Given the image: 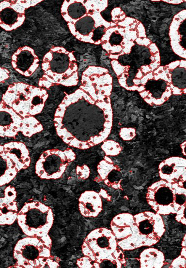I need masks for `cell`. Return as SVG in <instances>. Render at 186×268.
Segmentation results:
<instances>
[{
  "mask_svg": "<svg viewBox=\"0 0 186 268\" xmlns=\"http://www.w3.org/2000/svg\"><path fill=\"white\" fill-rule=\"evenodd\" d=\"M65 94L54 114L57 135L69 146L79 149L96 145L100 132L95 102L80 88Z\"/></svg>",
  "mask_w": 186,
  "mask_h": 268,
  "instance_id": "1",
  "label": "cell"
},
{
  "mask_svg": "<svg viewBox=\"0 0 186 268\" xmlns=\"http://www.w3.org/2000/svg\"><path fill=\"white\" fill-rule=\"evenodd\" d=\"M84 256L91 260L93 268H121L126 260L111 230L100 227L91 231L85 238L82 246Z\"/></svg>",
  "mask_w": 186,
  "mask_h": 268,
  "instance_id": "2",
  "label": "cell"
},
{
  "mask_svg": "<svg viewBox=\"0 0 186 268\" xmlns=\"http://www.w3.org/2000/svg\"><path fill=\"white\" fill-rule=\"evenodd\" d=\"M41 66L44 73L38 82L40 87H72L78 83L76 59L73 52L63 47L52 46L44 55Z\"/></svg>",
  "mask_w": 186,
  "mask_h": 268,
  "instance_id": "3",
  "label": "cell"
},
{
  "mask_svg": "<svg viewBox=\"0 0 186 268\" xmlns=\"http://www.w3.org/2000/svg\"><path fill=\"white\" fill-rule=\"evenodd\" d=\"M134 221L131 226V236L117 242L124 251H130L142 246L156 244L165 232V226L161 216L150 211L133 215Z\"/></svg>",
  "mask_w": 186,
  "mask_h": 268,
  "instance_id": "4",
  "label": "cell"
},
{
  "mask_svg": "<svg viewBox=\"0 0 186 268\" xmlns=\"http://www.w3.org/2000/svg\"><path fill=\"white\" fill-rule=\"evenodd\" d=\"M48 97L44 88L16 82L8 86L1 101L21 116L26 117L40 114Z\"/></svg>",
  "mask_w": 186,
  "mask_h": 268,
  "instance_id": "5",
  "label": "cell"
},
{
  "mask_svg": "<svg viewBox=\"0 0 186 268\" xmlns=\"http://www.w3.org/2000/svg\"><path fill=\"white\" fill-rule=\"evenodd\" d=\"M16 220L25 235L39 238L51 248L49 232L53 224L54 216L49 207L39 201L26 203L18 211Z\"/></svg>",
  "mask_w": 186,
  "mask_h": 268,
  "instance_id": "6",
  "label": "cell"
},
{
  "mask_svg": "<svg viewBox=\"0 0 186 268\" xmlns=\"http://www.w3.org/2000/svg\"><path fill=\"white\" fill-rule=\"evenodd\" d=\"M16 268H57L60 259L52 255L51 248L39 238L29 237L19 239L13 251Z\"/></svg>",
  "mask_w": 186,
  "mask_h": 268,
  "instance_id": "7",
  "label": "cell"
},
{
  "mask_svg": "<svg viewBox=\"0 0 186 268\" xmlns=\"http://www.w3.org/2000/svg\"><path fill=\"white\" fill-rule=\"evenodd\" d=\"M146 198L155 213L160 215L176 214L186 205V189L178 183L161 179L148 187Z\"/></svg>",
  "mask_w": 186,
  "mask_h": 268,
  "instance_id": "8",
  "label": "cell"
},
{
  "mask_svg": "<svg viewBox=\"0 0 186 268\" xmlns=\"http://www.w3.org/2000/svg\"><path fill=\"white\" fill-rule=\"evenodd\" d=\"M43 130L34 116L23 117L2 101L0 103V137H15L19 132L31 137Z\"/></svg>",
  "mask_w": 186,
  "mask_h": 268,
  "instance_id": "9",
  "label": "cell"
},
{
  "mask_svg": "<svg viewBox=\"0 0 186 268\" xmlns=\"http://www.w3.org/2000/svg\"><path fill=\"white\" fill-rule=\"evenodd\" d=\"M75 159V153L69 148L64 150L47 149L42 153L36 162L35 173L42 179H59L69 164Z\"/></svg>",
  "mask_w": 186,
  "mask_h": 268,
  "instance_id": "10",
  "label": "cell"
},
{
  "mask_svg": "<svg viewBox=\"0 0 186 268\" xmlns=\"http://www.w3.org/2000/svg\"><path fill=\"white\" fill-rule=\"evenodd\" d=\"M41 0H5L0 2V27L12 31L20 27L25 20L26 9Z\"/></svg>",
  "mask_w": 186,
  "mask_h": 268,
  "instance_id": "11",
  "label": "cell"
},
{
  "mask_svg": "<svg viewBox=\"0 0 186 268\" xmlns=\"http://www.w3.org/2000/svg\"><path fill=\"white\" fill-rule=\"evenodd\" d=\"M159 175L161 179L170 183H178L185 187L186 160L180 157H171L160 163Z\"/></svg>",
  "mask_w": 186,
  "mask_h": 268,
  "instance_id": "12",
  "label": "cell"
},
{
  "mask_svg": "<svg viewBox=\"0 0 186 268\" xmlns=\"http://www.w3.org/2000/svg\"><path fill=\"white\" fill-rule=\"evenodd\" d=\"M11 60L13 68L26 77L32 75L39 65V59L34 50L26 45L19 47L12 55Z\"/></svg>",
  "mask_w": 186,
  "mask_h": 268,
  "instance_id": "13",
  "label": "cell"
},
{
  "mask_svg": "<svg viewBox=\"0 0 186 268\" xmlns=\"http://www.w3.org/2000/svg\"><path fill=\"white\" fill-rule=\"evenodd\" d=\"M15 187L8 186L0 196V225H11L16 220L18 207Z\"/></svg>",
  "mask_w": 186,
  "mask_h": 268,
  "instance_id": "14",
  "label": "cell"
},
{
  "mask_svg": "<svg viewBox=\"0 0 186 268\" xmlns=\"http://www.w3.org/2000/svg\"><path fill=\"white\" fill-rule=\"evenodd\" d=\"M186 18V10L179 12L173 17L170 26L169 36L170 45L173 51L179 57L186 59V50L182 45L183 38L186 39L182 33V24Z\"/></svg>",
  "mask_w": 186,
  "mask_h": 268,
  "instance_id": "15",
  "label": "cell"
},
{
  "mask_svg": "<svg viewBox=\"0 0 186 268\" xmlns=\"http://www.w3.org/2000/svg\"><path fill=\"white\" fill-rule=\"evenodd\" d=\"M78 209L84 217H97L103 209L102 200L99 194L94 191L82 193L78 198Z\"/></svg>",
  "mask_w": 186,
  "mask_h": 268,
  "instance_id": "16",
  "label": "cell"
},
{
  "mask_svg": "<svg viewBox=\"0 0 186 268\" xmlns=\"http://www.w3.org/2000/svg\"><path fill=\"white\" fill-rule=\"evenodd\" d=\"M97 172L101 179L107 186L114 189H122L120 169L107 156H105L104 160L99 163Z\"/></svg>",
  "mask_w": 186,
  "mask_h": 268,
  "instance_id": "17",
  "label": "cell"
},
{
  "mask_svg": "<svg viewBox=\"0 0 186 268\" xmlns=\"http://www.w3.org/2000/svg\"><path fill=\"white\" fill-rule=\"evenodd\" d=\"M21 169L0 145V187L9 183Z\"/></svg>",
  "mask_w": 186,
  "mask_h": 268,
  "instance_id": "18",
  "label": "cell"
},
{
  "mask_svg": "<svg viewBox=\"0 0 186 268\" xmlns=\"http://www.w3.org/2000/svg\"><path fill=\"white\" fill-rule=\"evenodd\" d=\"M3 146L8 155L17 164L21 170L26 169L30 166V153L24 143L13 141L5 143Z\"/></svg>",
  "mask_w": 186,
  "mask_h": 268,
  "instance_id": "19",
  "label": "cell"
},
{
  "mask_svg": "<svg viewBox=\"0 0 186 268\" xmlns=\"http://www.w3.org/2000/svg\"><path fill=\"white\" fill-rule=\"evenodd\" d=\"M61 13L67 23L74 22L87 14L82 0H65L61 7Z\"/></svg>",
  "mask_w": 186,
  "mask_h": 268,
  "instance_id": "20",
  "label": "cell"
},
{
  "mask_svg": "<svg viewBox=\"0 0 186 268\" xmlns=\"http://www.w3.org/2000/svg\"><path fill=\"white\" fill-rule=\"evenodd\" d=\"M140 268H161L165 264V256L160 250L148 248L140 255Z\"/></svg>",
  "mask_w": 186,
  "mask_h": 268,
  "instance_id": "21",
  "label": "cell"
},
{
  "mask_svg": "<svg viewBox=\"0 0 186 268\" xmlns=\"http://www.w3.org/2000/svg\"><path fill=\"white\" fill-rule=\"evenodd\" d=\"M87 12L93 11L98 13L102 12L108 5L107 0H82Z\"/></svg>",
  "mask_w": 186,
  "mask_h": 268,
  "instance_id": "22",
  "label": "cell"
},
{
  "mask_svg": "<svg viewBox=\"0 0 186 268\" xmlns=\"http://www.w3.org/2000/svg\"><path fill=\"white\" fill-rule=\"evenodd\" d=\"M87 14L91 16L94 20L95 29L103 26L106 29H107L117 26V23L115 22H108L106 20L100 13L93 11H89L87 12Z\"/></svg>",
  "mask_w": 186,
  "mask_h": 268,
  "instance_id": "23",
  "label": "cell"
},
{
  "mask_svg": "<svg viewBox=\"0 0 186 268\" xmlns=\"http://www.w3.org/2000/svg\"><path fill=\"white\" fill-rule=\"evenodd\" d=\"M106 155L116 156L119 154L122 148L117 142L108 140L105 141L101 146Z\"/></svg>",
  "mask_w": 186,
  "mask_h": 268,
  "instance_id": "24",
  "label": "cell"
},
{
  "mask_svg": "<svg viewBox=\"0 0 186 268\" xmlns=\"http://www.w3.org/2000/svg\"><path fill=\"white\" fill-rule=\"evenodd\" d=\"M171 72L165 66H159L153 72L154 79L163 80L167 83V85L172 84Z\"/></svg>",
  "mask_w": 186,
  "mask_h": 268,
  "instance_id": "25",
  "label": "cell"
},
{
  "mask_svg": "<svg viewBox=\"0 0 186 268\" xmlns=\"http://www.w3.org/2000/svg\"><path fill=\"white\" fill-rule=\"evenodd\" d=\"M170 267L171 268H186V247H182L180 255L172 261Z\"/></svg>",
  "mask_w": 186,
  "mask_h": 268,
  "instance_id": "26",
  "label": "cell"
},
{
  "mask_svg": "<svg viewBox=\"0 0 186 268\" xmlns=\"http://www.w3.org/2000/svg\"><path fill=\"white\" fill-rule=\"evenodd\" d=\"M107 73H108V70L107 68L100 66H89L83 72L82 74L90 76L93 74L103 75Z\"/></svg>",
  "mask_w": 186,
  "mask_h": 268,
  "instance_id": "27",
  "label": "cell"
},
{
  "mask_svg": "<svg viewBox=\"0 0 186 268\" xmlns=\"http://www.w3.org/2000/svg\"><path fill=\"white\" fill-rule=\"evenodd\" d=\"M111 64L113 70L118 77L124 73H128L130 68L129 65H122L116 60H112L111 61Z\"/></svg>",
  "mask_w": 186,
  "mask_h": 268,
  "instance_id": "28",
  "label": "cell"
},
{
  "mask_svg": "<svg viewBox=\"0 0 186 268\" xmlns=\"http://www.w3.org/2000/svg\"><path fill=\"white\" fill-rule=\"evenodd\" d=\"M101 44L103 49L109 54H119L122 52L123 47L121 45H112L109 42H104Z\"/></svg>",
  "mask_w": 186,
  "mask_h": 268,
  "instance_id": "29",
  "label": "cell"
},
{
  "mask_svg": "<svg viewBox=\"0 0 186 268\" xmlns=\"http://www.w3.org/2000/svg\"><path fill=\"white\" fill-rule=\"evenodd\" d=\"M136 130L133 128L124 127L121 129L119 135L124 140L129 141L136 136Z\"/></svg>",
  "mask_w": 186,
  "mask_h": 268,
  "instance_id": "30",
  "label": "cell"
},
{
  "mask_svg": "<svg viewBox=\"0 0 186 268\" xmlns=\"http://www.w3.org/2000/svg\"><path fill=\"white\" fill-rule=\"evenodd\" d=\"M111 21L117 23L123 21L126 17V15L120 7H117L111 11Z\"/></svg>",
  "mask_w": 186,
  "mask_h": 268,
  "instance_id": "31",
  "label": "cell"
},
{
  "mask_svg": "<svg viewBox=\"0 0 186 268\" xmlns=\"http://www.w3.org/2000/svg\"><path fill=\"white\" fill-rule=\"evenodd\" d=\"M93 87L95 89L96 95L97 94H99L106 97H109L111 94L112 89V84L103 86H95Z\"/></svg>",
  "mask_w": 186,
  "mask_h": 268,
  "instance_id": "32",
  "label": "cell"
},
{
  "mask_svg": "<svg viewBox=\"0 0 186 268\" xmlns=\"http://www.w3.org/2000/svg\"><path fill=\"white\" fill-rule=\"evenodd\" d=\"M123 29L122 27L119 26H115L114 27H111L106 29L105 32L101 38L102 43L104 42H109V38L111 34L116 31H119Z\"/></svg>",
  "mask_w": 186,
  "mask_h": 268,
  "instance_id": "33",
  "label": "cell"
},
{
  "mask_svg": "<svg viewBox=\"0 0 186 268\" xmlns=\"http://www.w3.org/2000/svg\"><path fill=\"white\" fill-rule=\"evenodd\" d=\"M76 172L78 176L81 179H86L90 175V169L86 165L82 166H77Z\"/></svg>",
  "mask_w": 186,
  "mask_h": 268,
  "instance_id": "34",
  "label": "cell"
},
{
  "mask_svg": "<svg viewBox=\"0 0 186 268\" xmlns=\"http://www.w3.org/2000/svg\"><path fill=\"white\" fill-rule=\"evenodd\" d=\"M120 45L123 47L122 52L124 54H129L131 51V48L135 45L134 42L128 40L125 38H123L120 43Z\"/></svg>",
  "mask_w": 186,
  "mask_h": 268,
  "instance_id": "35",
  "label": "cell"
},
{
  "mask_svg": "<svg viewBox=\"0 0 186 268\" xmlns=\"http://www.w3.org/2000/svg\"><path fill=\"white\" fill-rule=\"evenodd\" d=\"M138 37L137 31L135 30H130L129 27L124 28V36L129 41L134 42Z\"/></svg>",
  "mask_w": 186,
  "mask_h": 268,
  "instance_id": "36",
  "label": "cell"
},
{
  "mask_svg": "<svg viewBox=\"0 0 186 268\" xmlns=\"http://www.w3.org/2000/svg\"><path fill=\"white\" fill-rule=\"evenodd\" d=\"M186 205L182 206L176 212V216L175 217V220L183 224H186V218H185V209H186Z\"/></svg>",
  "mask_w": 186,
  "mask_h": 268,
  "instance_id": "37",
  "label": "cell"
},
{
  "mask_svg": "<svg viewBox=\"0 0 186 268\" xmlns=\"http://www.w3.org/2000/svg\"><path fill=\"white\" fill-rule=\"evenodd\" d=\"M136 20L134 18L126 16L123 21L117 22V25L118 26L124 28L130 26Z\"/></svg>",
  "mask_w": 186,
  "mask_h": 268,
  "instance_id": "38",
  "label": "cell"
},
{
  "mask_svg": "<svg viewBox=\"0 0 186 268\" xmlns=\"http://www.w3.org/2000/svg\"><path fill=\"white\" fill-rule=\"evenodd\" d=\"M136 30L137 31L138 37H139V38L146 37L145 29L141 22H139L136 27Z\"/></svg>",
  "mask_w": 186,
  "mask_h": 268,
  "instance_id": "39",
  "label": "cell"
},
{
  "mask_svg": "<svg viewBox=\"0 0 186 268\" xmlns=\"http://www.w3.org/2000/svg\"><path fill=\"white\" fill-rule=\"evenodd\" d=\"M9 71L5 68L0 67V83L3 82L9 77Z\"/></svg>",
  "mask_w": 186,
  "mask_h": 268,
  "instance_id": "40",
  "label": "cell"
},
{
  "mask_svg": "<svg viewBox=\"0 0 186 268\" xmlns=\"http://www.w3.org/2000/svg\"><path fill=\"white\" fill-rule=\"evenodd\" d=\"M135 41L139 45H144L147 47L152 43V41L147 37L146 38L137 37L135 40Z\"/></svg>",
  "mask_w": 186,
  "mask_h": 268,
  "instance_id": "41",
  "label": "cell"
},
{
  "mask_svg": "<svg viewBox=\"0 0 186 268\" xmlns=\"http://www.w3.org/2000/svg\"><path fill=\"white\" fill-rule=\"evenodd\" d=\"M154 79L153 72L144 75L140 79L141 85L145 86L149 80Z\"/></svg>",
  "mask_w": 186,
  "mask_h": 268,
  "instance_id": "42",
  "label": "cell"
},
{
  "mask_svg": "<svg viewBox=\"0 0 186 268\" xmlns=\"http://www.w3.org/2000/svg\"><path fill=\"white\" fill-rule=\"evenodd\" d=\"M169 86L171 90L172 94L173 95H181L183 92V89H181L178 87L173 85L172 84H169Z\"/></svg>",
  "mask_w": 186,
  "mask_h": 268,
  "instance_id": "43",
  "label": "cell"
},
{
  "mask_svg": "<svg viewBox=\"0 0 186 268\" xmlns=\"http://www.w3.org/2000/svg\"><path fill=\"white\" fill-rule=\"evenodd\" d=\"M179 62H180V60H177L171 62L169 64L165 65V66L168 69L172 71L173 70L179 67Z\"/></svg>",
  "mask_w": 186,
  "mask_h": 268,
  "instance_id": "44",
  "label": "cell"
},
{
  "mask_svg": "<svg viewBox=\"0 0 186 268\" xmlns=\"http://www.w3.org/2000/svg\"><path fill=\"white\" fill-rule=\"evenodd\" d=\"M151 54L159 52V49L155 43H152L148 46Z\"/></svg>",
  "mask_w": 186,
  "mask_h": 268,
  "instance_id": "45",
  "label": "cell"
},
{
  "mask_svg": "<svg viewBox=\"0 0 186 268\" xmlns=\"http://www.w3.org/2000/svg\"><path fill=\"white\" fill-rule=\"evenodd\" d=\"M144 75L152 72L149 65H143L140 69Z\"/></svg>",
  "mask_w": 186,
  "mask_h": 268,
  "instance_id": "46",
  "label": "cell"
},
{
  "mask_svg": "<svg viewBox=\"0 0 186 268\" xmlns=\"http://www.w3.org/2000/svg\"><path fill=\"white\" fill-rule=\"evenodd\" d=\"M162 1L171 4H180L184 1H185V0H163Z\"/></svg>",
  "mask_w": 186,
  "mask_h": 268,
  "instance_id": "47",
  "label": "cell"
},
{
  "mask_svg": "<svg viewBox=\"0 0 186 268\" xmlns=\"http://www.w3.org/2000/svg\"><path fill=\"white\" fill-rule=\"evenodd\" d=\"M99 194L100 195V196L103 197L104 198L108 200H110V198H108V194L107 192L103 189H101Z\"/></svg>",
  "mask_w": 186,
  "mask_h": 268,
  "instance_id": "48",
  "label": "cell"
},
{
  "mask_svg": "<svg viewBox=\"0 0 186 268\" xmlns=\"http://www.w3.org/2000/svg\"><path fill=\"white\" fill-rule=\"evenodd\" d=\"M124 53L122 52L121 53L119 54H109V58L112 60H117L119 58V57L124 55Z\"/></svg>",
  "mask_w": 186,
  "mask_h": 268,
  "instance_id": "49",
  "label": "cell"
},
{
  "mask_svg": "<svg viewBox=\"0 0 186 268\" xmlns=\"http://www.w3.org/2000/svg\"><path fill=\"white\" fill-rule=\"evenodd\" d=\"M144 76L143 74L140 69H138V72L135 76V78L140 79Z\"/></svg>",
  "mask_w": 186,
  "mask_h": 268,
  "instance_id": "50",
  "label": "cell"
},
{
  "mask_svg": "<svg viewBox=\"0 0 186 268\" xmlns=\"http://www.w3.org/2000/svg\"><path fill=\"white\" fill-rule=\"evenodd\" d=\"M140 93V96L144 99L145 98L147 97V96H148V94L150 93V91L149 90H143L141 92H139Z\"/></svg>",
  "mask_w": 186,
  "mask_h": 268,
  "instance_id": "51",
  "label": "cell"
},
{
  "mask_svg": "<svg viewBox=\"0 0 186 268\" xmlns=\"http://www.w3.org/2000/svg\"><path fill=\"white\" fill-rule=\"evenodd\" d=\"M179 67L186 69V60H180Z\"/></svg>",
  "mask_w": 186,
  "mask_h": 268,
  "instance_id": "52",
  "label": "cell"
},
{
  "mask_svg": "<svg viewBox=\"0 0 186 268\" xmlns=\"http://www.w3.org/2000/svg\"><path fill=\"white\" fill-rule=\"evenodd\" d=\"M132 82L135 86H141V83L140 79L134 78L132 80Z\"/></svg>",
  "mask_w": 186,
  "mask_h": 268,
  "instance_id": "53",
  "label": "cell"
},
{
  "mask_svg": "<svg viewBox=\"0 0 186 268\" xmlns=\"http://www.w3.org/2000/svg\"><path fill=\"white\" fill-rule=\"evenodd\" d=\"M186 144V142L184 141L180 145V147L182 149V153H183L184 155L185 156L186 155V152H185Z\"/></svg>",
  "mask_w": 186,
  "mask_h": 268,
  "instance_id": "54",
  "label": "cell"
},
{
  "mask_svg": "<svg viewBox=\"0 0 186 268\" xmlns=\"http://www.w3.org/2000/svg\"><path fill=\"white\" fill-rule=\"evenodd\" d=\"M182 247H186V235H185L182 242Z\"/></svg>",
  "mask_w": 186,
  "mask_h": 268,
  "instance_id": "55",
  "label": "cell"
}]
</instances>
